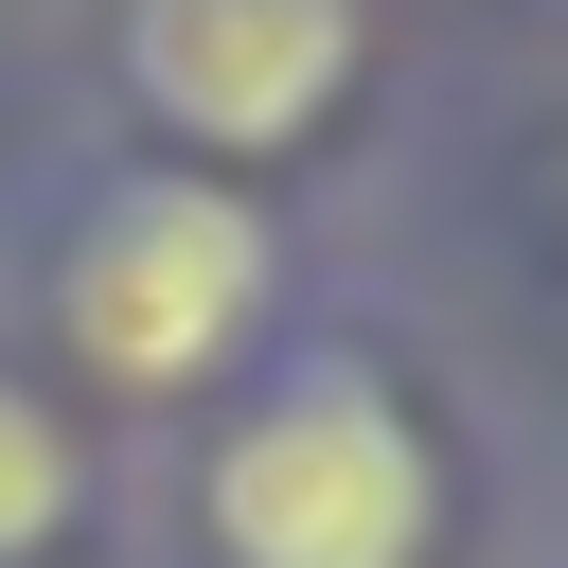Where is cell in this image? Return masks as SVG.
<instances>
[{
    "label": "cell",
    "instance_id": "cell-1",
    "mask_svg": "<svg viewBox=\"0 0 568 568\" xmlns=\"http://www.w3.org/2000/svg\"><path fill=\"white\" fill-rule=\"evenodd\" d=\"M426 515H444V479L373 373H284L213 462L231 568H426Z\"/></svg>",
    "mask_w": 568,
    "mask_h": 568
},
{
    "label": "cell",
    "instance_id": "cell-2",
    "mask_svg": "<svg viewBox=\"0 0 568 568\" xmlns=\"http://www.w3.org/2000/svg\"><path fill=\"white\" fill-rule=\"evenodd\" d=\"M266 213L248 195H213V178H142V195H106L89 213V248H71V355L106 373V390H195V373H231L248 355V320H266Z\"/></svg>",
    "mask_w": 568,
    "mask_h": 568
},
{
    "label": "cell",
    "instance_id": "cell-3",
    "mask_svg": "<svg viewBox=\"0 0 568 568\" xmlns=\"http://www.w3.org/2000/svg\"><path fill=\"white\" fill-rule=\"evenodd\" d=\"M124 71L178 142H302L355 71V0H124Z\"/></svg>",
    "mask_w": 568,
    "mask_h": 568
},
{
    "label": "cell",
    "instance_id": "cell-4",
    "mask_svg": "<svg viewBox=\"0 0 568 568\" xmlns=\"http://www.w3.org/2000/svg\"><path fill=\"white\" fill-rule=\"evenodd\" d=\"M53 515H71V444H53V408H36V390H0V568H18Z\"/></svg>",
    "mask_w": 568,
    "mask_h": 568
}]
</instances>
